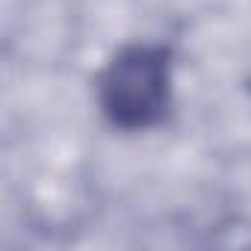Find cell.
I'll use <instances>...</instances> for the list:
<instances>
[{"label": "cell", "mask_w": 251, "mask_h": 251, "mask_svg": "<svg viewBox=\"0 0 251 251\" xmlns=\"http://www.w3.org/2000/svg\"><path fill=\"white\" fill-rule=\"evenodd\" d=\"M98 103L118 130H151L172 106V50L166 45H130L98 77Z\"/></svg>", "instance_id": "6da1fadb"}]
</instances>
